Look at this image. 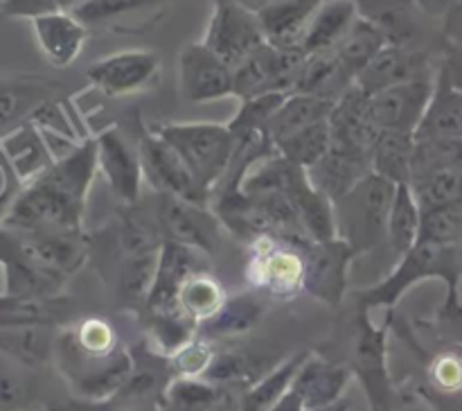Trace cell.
<instances>
[{
    "label": "cell",
    "instance_id": "obj_1",
    "mask_svg": "<svg viewBox=\"0 0 462 411\" xmlns=\"http://www.w3.org/2000/svg\"><path fill=\"white\" fill-rule=\"evenodd\" d=\"M97 174L95 138H86L14 197L0 224L9 230L84 233L90 185Z\"/></svg>",
    "mask_w": 462,
    "mask_h": 411
},
{
    "label": "cell",
    "instance_id": "obj_2",
    "mask_svg": "<svg viewBox=\"0 0 462 411\" xmlns=\"http://www.w3.org/2000/svg\"><path fill=\"white\" fill-rule=\"evenodd\" d=\"M52 364L57 366L77 400L108 402L120 393V388L129 379L134 370V355L126 346L108 355L88 352L63 328L57 332Z\"/></svg>",
    "mask_w": 462,
    "mask_h": 411
},
{
    "label": "cell",
    "instance_id": "obj_3",
    "mask_svg": "<svg viewBox=\"0 0 462 411\" xmlns=\"http://www.w3.org/2000/svg\"><path fill=\"white\" fill-rule=\"evenodd\" d=\"M391 274L379 283L356 292V305L365 310H393L406 292L422 280L440 278L454 296L456 285L462 274L458 247H440L431 242H418L406 256L395 260Z\"/></svg>",
    "mask_w": 462,
    "mask_h": 411
},
{
    "label": "cell",
    "instance_id": "obj_4",
    "mask_svg": "<svg viewBox=\"0 0 462 411\" xmlns=\"http://www.w3.org/2000/svg\"><path fill=\"white\" fill-rule=\"evenodd\" d=\"M153 134L165 140L199 188L210 197L228 172L235 154V135L228 125L219 122H162L153 126Z\"/></svg>",
    "mask_w": 462,
    "mask_h": 411
},
{
    "label": "cell",
    "instance_id": "obj_5",
    "mask_svg": "<svg viewBox=\"0 0 462 411\" xmlns=\"http://www.w3.org/2000/svg\"><path fill=\"white\" fill-rule=\"evenodd\" d=\"M397 185L377 174H368L346 197L334 201L338 238L359 253L386 242L388 215Z\"/></svg>",
    "mask_w": 462,
    "mask_h": 411
},
{
    "label": "cell",
    "instance_id": "obj_6",
    "mask_svg": "<svg viewBox=\"0 0 462 411\" xmlns=\"http://www.w3.org/2000/svg\"><path fill=\"white\" fill-rule=\"evenodd\" d=\"M347 366L359 379L370 411H395L397 391L388 369V323L379 325L365 307L356 305Z\"/></svg>",
    "mask_w": 462,
    "mask_h": 411
},
{
    "label": "cell",
    "instance_id": "obj_7",
    "mask_svg": "<svg viewBox=\"0 0 462 411\" xmlns=\"http://www.w3.org/2000/svg\"><path fill=\"white\" fill-rule=\"evenodd\" d=\"M310 242V239H307ZM302 244L266 235L248 244L246 280L251 289L275 301H293L305 292Z\"/></svg>",
    "mask_w": 462,
    "mask_h": 411
},
{
    "label": "cell",
    "instance_id": "obj_8",
    "mask_svg": "<svg viewBox=\"0 0 462 411\" xmlns=\"http://www.w3.org/2000/svg\"><path fill=\"white\" fill-rule=\"evenodd\" d=\"M201 43L224 59L230 68H235L253 52L264 48L269 41L262 30L255 7L242 0H215V9Z\"/></svg>",
    "mask_w": 462,
    "mask_h": 411
},
{
    "label": "cell",
    "instance_id": "obj_9",
    "mask_svg": "<svg viewBox=\"0 0 462 411\" xmlns=\"http://www.w3.org/2000/svg\"><path fill=\"white\" fill-rule=\"evenodd\" d=\"M158 221H161L165 242H176L201 256H215L221 247L224 224L210 206L185 201V199L156 194Z\"/></svg>",
    "mask_w": 462,
    "mask_h": 411
},
{
    "label": "cell",
    "instance_id": "obj_10",
    "mask_svg": "<svg viewBox=\"0 0 462 411\" xmlns=\"http://www.w3.org/2000/svg\"><path fill=\"white\" fill-rule=\"evenodd\" d=\"M307 54L300 48H275L266 43L233 68L235 98L246 99L264 93H293Z\"/></svg>",
    "mask_w": 462,
    "mask_h": 411
},
{
    "label": "cell",
    "instance_id": "obj_11",
    "mask_svg": "<svg viewBox=\"0 0 462 411\" xmlns=\"http://www.w3.org/2000/svg\"><path fill=\"white\" fill-rule=\"evenodd\" d=\"M179 93L189 104H208L235 98L233 68L217 57L208 45L188 43L176 61Z\"/></svg>",
    "mask_w": 462,
    "mask_h": 411
},
{
    "label": "cell",
    "instance_id": "obj_12",
    "mask_svg": "<svg viewBox=\"0 0 462 411\" xmlns=\"http://www.w3.org/2000/svg\"><path fill=\"white\" fill-rule=\"evenodd\" d=\"M161 70V57L153 50L134 48L97 59L86 70V77L106 98H126L152 89Z\"/></svg>",
    "mask_w": 462,
    "mask_h": 411
},
{
    "label": "cell",
    "instance_id": "obj_13",
    "mask_svg": "<svg viewBox=\"0 0 462 411\" xmlns=\"http://www.w3.org/2000/svg\"><path fill=\"white\" fill-rule=\"evenodd\" d=\"M305 292L329 307H338L347 292V276L356 251L337 238L329 242H305Z\"/></svg>",
    "mask_w": 462,
    "mask_h": 411
},
{
    "label": "cell",
    "instance_id": "obj_14",
    "mask_svg": "<svg viewBox=\"0 0 462 411\" xmlns=\"http://www.w3.org/2000/svg\"><path fill=\"white\" fill-rule=\"evenodd\" d=\"M140 161H143L144 183L156 194H170V197L185 199V201L210 206V197L199 188L194 176L180 161L179 154L170 147L153 131H144L138 140Z\"/></svg>",
    "mask_w": 462,
    "mask_h": 411
},
{
    "label": "cell",
    "instance_id": "obj_15",
    "mask_svg": "<svg viewBox=\"0 0 462 411\" xmlns=\"http://www.w3.org/2000/svg\"><path fill=\"white\" fill-rule=\"evenodd\" d=\"M27 260L43 274L66 283L86 265L90 239L86 233H52V230H12Z\"/></svg>",
    "mask_w": 462,
    "mask_h": 411
},
{
    "label": "cell",
    "instance_id": "obj_16",
    "mask_svg": "<svg viewBox=\"0 0 462 411\" xmlns=\"http://www.w3.org/2000/svg\"><path fill=\"white\" fill-rule=\"evenodd\" d=\"M93 138L97 147V172H102L111 192L126 206L140 203L144 174L138 145L117 126H108Z\"/></svg>",
    "mask_w": 462,
    "mask_h": 411
},
{
    "label": "cell",
    "instance_id": "obj_17",
    "mask_svg": "<svg viewBox=\"0 0 462 411\" xmlns=\"http://www.w3.org/2000/svg\"><path fill=\"white\" fill-rule=\"evenodd\" d=\"M436 77L406 81L370 95L368 111L379 131H400L415 135L433 95Z\"/></svg>",
    "mask_w": 462,
    "mask_h": 411
},
{
    "label": "cell",
    "instance_id": "obj_18",
    "mask_svg": "<svg viewBox=\"0 0 462 411\" xmlns=\"http://www.w3.org/2000/svg\"><path fill=\"white\" fill-rule=\"evenodd\" d=\"M436 72L431 54L424 52L422 48L388 43L368 63V68L356 77L355 84L368 95H374L383 89H391V86L422 79V77H436Z\"/></svg>",
    "mask_w": 462,
    "mask_h": 411
},
{
    "label": "cell",
    "instance_id": "obj_19",
    "mask_svg": "<svg viewBox=\"0 0 462 411\" xmlns=\"http://www.w3.org/2000/svg\"><path fill=\"white\" fill-rule=\"evenodd\" d=\"M199 256L201 253L192 251L188 247H180L176 242L162 244L158 253L156 274H153L152 287L144 296L143 314H162V312H176L179 307V292L180 285L185 283L188 276L199 271Z\"/></svg>",
    "mask_w": 462,
    "mask_h": 411
},
{
    "label": "cell",
    "instance_id": "obj_20",
    "mask_svg": "<svg viewBox=\"0 0 462 411\" xmlns=\"http://www.w3.org/2000/svg\"><path fill=\"white\" fill-rule=\"evenodd\" d=\"M438 138H462V79L449 59L438 68L431 102L415 131V140Z\"/></svg>",
    "mask_w": 462,
    "mask_h": 411
},
{
    "label": "cell",
    "instance_id": "obj_21",
    "mask_svg": "<svg viewBox=\"0 0 462 411\" xmlns=\"http://www.w3.org/2000/svg\"><path fill=\"white\" fill-rule=\"evenodd\" d=\"M352 382V370L347 364L332 361L319 352H307L296 378L291 382V391L300 397L307 411L346 397L347 384Z\"/></svg>",
    "mask_w": 462,
    "mask_h": 411
},
{
    "label": "cell",
    "instance_id": "obj_22",
    "mask_svg": "<svg viewBox=\"0 0 462 411\" xmlns=\"http://www.w3.org/2000/svg\"><path fill=\"white\" fill-rule=\"evenodd\" d=\"M59 84L36 75L0 77V140L30 122L50 99H59Z\"/></svg>",
    "mask_w": 462,
    "mask_h": 411
},
{
    "label": "cell",
    "instance_id": "obj_23",
    "mask_svg": "<svg viewBox=\"0 0 462 411\" xmlns=\"http://www.w3.org/2000/svg\"><path fill=\"white\" fill-rule=\"evenodd\" d=\"M368 99L370 95L355 84L334 102L332 113L328 117L332 145L352 149V152L370 154L382 131L374 126L373 117H370Z\"/></svg>",
    "mask_w": 462,
    "mask_h": 411
},
{
    "label": "cell",
    "instance_id": "obj_24",
    "mask_svg": "<svg viewBox=\"0 0 462 411\" xmlns=\"http://www.w3.org/2000/svg\"><path fill=\"white\" fill-rule=\"evenodd\" d=\"M30 23L41 54L54 68H68L75 63L88 41V27L66 9L45 14Z\"/></svg>",
    "mask_w": 462,
    "mask_h": 411
},
{
    "label": "cell",
    "instance_id": "obj_25",
    "mask_svg": "<svg viewBox=\"0 0 462 411\" xmlns=\"http://www.w3.org/2000/svg\"><path fill=\"white\" fill-rule=\"evenodd\" d=\"M368 174H373L370 154L352 152V149L337 147V145H332L329 152L307 170L311 185L323 192L329 201H338L341 197H346Z\"/></svg>",
    "mask_w": 462,
    "mask_h": 411
},
{
    "label": "cell",
    "instance_id": "obj_26",
    "mask_svg": "<svg viewBox=\"0 0 462 411\" xmlns=\"http://www.w3.org/2000/svg\"><path fill=\"white\" fill-rule=\"evenodd\" d=\"M0 154L21 185L34 181L57 161L45 135L32 120L0 140Z\"/></svg>",
    "mask_w": 462,
    "mask_h": 411
},
{
    "label": "cell",
    "instance_id": "obj_27",
    "mask_svg": "<svg viewBox=\"0 0 462 411\" xmlns=\"http://www.w3.org/2000/svg\"><path fill=\"white\" fill-rule=\"evenodd\" d=\"M323 0H269L255 9L266 41L275 48H300V39Z\"/></svg>",
    "mask_w": 462,
    "mask_h": 411
},
{
    "label": "cell",
    "instance_id": "obj_28",
    "mask_svg": "<svg viewBox=\"0 0 462 411\" xmlns=\"http://www.w3.org/2000/svg\"><path fill=\"white\" fill-rule=\"evenodd\" d=\"M54 325H0V355L25 370L54 361Z\"/></svg>",
    "mask_w": 462,
    "mask_h": 411
},
{
    "label": "cell",
    "instance_id": "obj_29",
    "mask_svg": "<svg viewBox=\"0 0 462 411\" xmlns=\"http://www.w3.org/2000/svg\"><path fill=\"white\" fill-rule=\"evenodd\" d=\"M116 247L120 262L134 260V257L158 256L165 244L161 221H158L156 210L140 208V203L126 206L122 210L120 220L116 221Z\"/></svg>",
    "mask_w": 462,
    "mask_h": 411
},
{
    "label": "cell",
    "instance_id": "obj_30",
    "mask_svg": "<svg viewBox=\"0 0 462 411\" xmlns=\"http://www.w3.org/2000/svg\"><path fill=\"white\" fill-rule=\"evenodd\" d=\"M356 18H359L356 0H323L302 34L300 50L305 54L332 52L346 39Z\"/></svg>",
    "mask_w": 462,
    "mask_h": 411
},
{
    "label": "cell",
    "instance_id": "obj_31",
    "mask_svg": "<svg viewBox=\"0 0 462 411\" xmlns=\"http://www.w3.org/2000/svg\"><path fill=\"white\" fill-rule=\"evenodd\" d=\"M266 307H269V298L262 296L255 289L233 294L219 310V314H215L210 321L199 325V334L210 339V341L212 339L237 337V334L253 330L264 319Z\"/></svg>",
    "mask_w": 462,
    "mask_h": 411
},
{
    "label": "cell",
    "instance_id": "obj_32",
    "mask_svg": "<svg viewBox=\"0 0 462 411\" xmlns=\"http://www.w3.org/2000/svg\"><path fill=\"white\" fill-rule=\"evenodd\" d=\"M359 14L386 34L388 43L411 45L418 39V12L415 0H356Z\"/></svg>",
    "mask_w": 462,
    "mask_h": 411
},
{
    "label": "cell",
    "instance_id": "obj_33",
    "mask_svg": "<svg viewBox=\"0 0 462 411\" xmlns=\"http://www.w3.org/2000/svg\"><path fill=\"white\" fill-rule=\"evenodd\" d=\"M355 86V79L346 72V68L338 61L337 52H319L307 54L300 72H298L293 93L314 95V98L332 99L337 102L347 89Z\"/></svg>",
    "mask_w": 462,
    "mask_h": 411
},
{
    "label": "cell",
    "instance_id": "obj_34",
    "mask_svg": "<svg viewBox=\"0 0 462 411\" xmlns=\"http://www.w3.org/2000/svg\"><path fill=\"white\" fill-rule=\"evenodd\" d=\"M334 102L332 99L314 98V95H302V93H289L282 107L275 111L266 125L264 134L271 143H280V140L289 138V135L298 134V131L307 129L311 125L325 122L332 113Z\"/></svg>",
    "mask_w": 462,
    "mask_h": 411
},
{
    "label": "cell",
    "instance_id": "obj_35",
    "mask_svg": "<svg viewBox=\"0 0 462 411\" xmlns=\"http://www.w3.org/2000/svg\"><path fill=\"white\" fill-rule=\"evenodd\" d=\"M415 135L400 131H382L370 149L373 174L391 181L395 185H409L413 179Z\"/></svg>",
    "mask_w": 462,
    "mask_h": 411
},
{
    "label": "cell",
    "instance_id": "obj_36",
    "mask_svg": "<svg viewBox=\"0 0 462 411\" xmlns=\"http://www.w3.org/2000/svg\"><path fill=\"white\" fill-rule=\"evenodd\" d=\"M291 201L296 206L302 230L311 242H329V239L338 238L334 201H329L323 192L311 185L310 176H305L296 185V190L291 192Z\"/></svg>",
    "mask_w": 462,
    "mask_h": 411
},
{
    "label": "cell",
    "instance_id": "obj_37",
    "mask_svg": "<svg viewBox=\"0 0 462 411\" xmlns=\"http://www.w3.org/2000/svg\"><path fill=\"white\" fill-rule=\"evenodd\" d=\"M420 224H422V208L413 190L411 185H397L386 230V242L395 260L406 256L420 242Z\"/></svg>",
    "mask_w": 462,
    "mask_h": 411
},
{
    "label": "cell",
    "instance_id": "obj_38",
    "mask_svg": "<svg viewBox=\"0 0 462 411\" xmlns=\"http://www.w3.org/2000/svg\"><path fill=\"white\" fill-rule=\"evenodd\" d=\"M228 296L230 294L226 292L217 276L199 269L192 276H188L185 283L180 285L179 307L185 316H189L194 323L201 325L210 321L215 314H219Z\"/></svg>",
    "mask_w": 462,
    "mask_h": 411
},
{
    "label": "cell",
    "instance_id": "obj_39",
    "mask_svg": "<svg viewBox=\"0 0 462 411\" xmlns=\"http://www.w3.org/2000/svg\"><path fill=\"white\" fill-rule=\"evenodd\" d=\"M386 45V34H383L374 23H370L368 18H364L359 14L356 23L350 27L346 39L337 45L334 52H337L338 61L346 68L347 75L356 81V77L368 68V63L373 61Z\"/></svg>",
    "mask_w": 462,
    "mask_h": 411
},
{
    "label": "cell",
    "instance_id": "obj_40",
    "mask_svg": "<svg viewBox=\"0 0 462 411\" xmlns=\"http://www.w3.org/2000/svg\"><path fill=\"white\" fill-rule=\"evenodd\" d=\"M307 357L305 350L293 352L291 357L280 361L273 370L262 375L255 384L244 391V396L239 397L237 411H271L278 405L280 397L291 388L293 378H296V370L300 369L302 360Z\"/></svg>",
    "mask_w": 462,
    "mask_h": 411
},
{
    "label": "cell",
    "instance_id": "obj_41",
    "mask_svg": "<svg viewBox=\"0 0 462 411\" xmlns=\"http://www.w3.org/2000/svg\"><path fill=\"white\" fill-rule=\"evenodd\" d=\"M230 402V388L206 378H174L165 391L167 411H215Z\"/></svg>",
    "mask_w": 462,
    "mask_h": 411
},
{
    "label": "cell",
    "instance_id": "obj_42",
    "mask_svg": "<svg viewBox=\"0 0 462 411\" xmlns=\"http://www.w3.org/2000/svg\"><path fill=\"white\" fill-rule=\"evenodd\" d=\"M257 370H260V361L244 352L242 348H221V350H215V357L203 378L224 388L239 387V384H246L248 388L262 378Z\"/></svg>",
    "mask_w": 462,
    "mask_h": 411
},
{
    "label": "cell",
    "instance_id": "obj_43",
    "mask_svg": "<svg viewBox=\"0 0 462 411\" xmlns=\"http://www.w3.org/2000/svg\"><path fill=\"white\" fill-rule=\"evenodd\" d=\"M329 147H332V134H329L328 120L307 126V129L275 143V152L302 170L316 165L329 152Z\"/></svg>",
    "mask_w": 462,
    "mask_h": 411
},
{
    "label": "cell",
    "instance_id": "obj_44",
    "mask_svg": "<svg viewBox=\"0 0 462 411\" xmlns=\"http://www.w3.org/2000/svg\"><path fill=\"white\" fill-rule=\"evenodd\" d=\"M409 185L411 190H413L415 199H418L422 210L462 203V172H456V170L429 172V174L415 176Z\"/></svg>",
    "mask_w": 462,
    "mask_h": 411
},
{
    "label": "cell",
    "instance_id": "obj_45",
    "mask_svg": "<svg viewBox=\"0 0 462 411\" xmlns=\"http://www.w3.org/2000/svg\"><path fill=\"white\" fill-rule=\"evenodd\" d=\"M165 3H170V0H84L79 7L72 9V14L86 27H95L162 7Z\"/></svg>",
    "mask_w": 462,
    "mask_h": 411
},
{
    "label": "cell",
    "instance_id": "obj_46",
    "mask_svg": "<svg viewBox=\"0 0 462 411\" xmlns=\"http://www.w3.org/2000/svg\"><path fill=\"white\" fill-rule=\"evenodd\" d=\"M289 93H264L255 95V98L239 99V108L228 122V129L233 135H246V134H264L266 125L271 117L275 116L282 102L287 99Z\"/></svg>",
    "mask_w": 462,
    "mask_h": 411
},
{
    "label": "cell",
    "instance_id": "obj_47",
    "mask_svg": "<svg viewBox=\"0 0 462 411\" xmlns=\"http://www.w3.org/2000/svg\"><path fill=\"white\" fill-rule=\"evenodd\" d=\"M436 170L462 172V138L418 140L415 143L413 179Z\"/></svg>",
    "mask_w": 462,
    "mask_h": 411
},
{
    "label": "cell",
    "instance_id": "obj_48",
    "mask_svg": "<svg viewBox=\"0 0 462 411\" xmlns=\"http://www.w3.org/2000/svg\"><path fill=\"white\" fill-rule=\"evenodd\" d=\"M462 239V203L422 210L420 242L458 247Z\"/></svg>",
    "mask_w": 462,
    "mask_h": 411
},
{
    "label": "cell",
    "instance_id": "obj_49",
    "mask_svg": "<svg viewBox=\"0 0 462 411\" xmlns=\"http://www.w3.org/2000/svg\"><path fill=\"white\" fill-rule=\"evenodd\" d=\"M21 366L0 355V411H32V382L23 375Z\"/></svg>",
    "mask_w": 462,
    "mask_h": 411
},
{
    "label": "cell",
    "instance_id": "obj_50",
    "mask_svg": "<svg viewBox=\"0 0 462 411\" xmlns=\"http://www.w3.org/2000/svg\"><path fill=\"white\" fill-rule=\"evenodd\" d=\"M217 348L212 346L210 339L197 337L192 341L185 343L180 350H176L174 355L167 357L170 360V369L174 373V378H203L210 366L212 357H215Z\"/></svg>",
    "mask_w": 462,
    "mask_h": 411
},
{
    "label": "cell",
    "instance_id": "obj_51",
    "mask_svg": "<svg viewBox=\"0 0 462 411\" xmlns=\"http://www.w3.org/2000/svg\"><path fill=\"white\" fill-rule=\"evenodd\" d=\"M431 382L445 393L462 391V352L449 350L431 361Z\"/></svg>",
    "mask_w": 462,
    "mask_h": 411
},
{
    "label": "cell",
    "instance_id": "obj_52",
    "mask_svg": "<svg viewBox=\"0 0 462 411\" xmlns=\"http://www.w3.org/2000/svg\"><path fill=\"white\" fill-rule=\"evenodd\" d=\"M0 9L9 18H27V21H34V18L45 16V14L59 12L61 5H59V0H3Z\"/></svg>",
    "mask_w": 462,
    "mask_h": 411
},
{
    "label": "cell",
    "instance_id": "obj_53",
    "mask_svg": "<svg viewBox=\"0 0 462 411\" xmlns=\"http://www.w3.org/2000/svg\"><path fill=\"white\" fill-rule=\"evenodd\" d=\"M75 411H167L165 406H117L111 402H77Z\"/></svg>",
    "mask_w": 462,
    "mask_h": 411
},
{
    "label": "cell",
    "instance_id": "obj_54",
    "mask_svg": "<svg viewBox=\"0 0 462 411\" xmlns=\"http://www.w3.org/2000/svg\"><path fill=\"white\" fill-rule=\"evenodd\" d=\"M415 5H418L422 14H429V16H442V14L449 12L454 0H415Z\"/></svg>",
    "mask_w": 462,
    "mask_h": 411
},
{
    "label": "cell",
    "instance_id": "obj_55",
    "mask_svg": "<svg viewBox=\"0 0 462 411\" xmlns=\"http://www.w3.org/2000/svg\"><path fill=\"white\" fill-rule=\"evenodd\" d=\"M271 411H307V409H305V405L300 402V397H298L296 393L289 388V391L280 397L278 405H275Z\"/></svg>",
    "mask_w": 462,
    "mask_h": 411
},
{
    "label": "cell",
    "instance_id": "obj_56",
    "mask_svg": "<svg viewBox=\"0 0 462 411\" xmlns=\"http://www.w3.org/2000/svg\"><path fill=\"white\" fill-rule=\"evenodd\" d=\"M352 409V402L347 397H341V400L332 402V405H325L319 406V409H311V411H350Z\"/></svg>",
    "mask_w": 462,
    "mask_h": 411
},
{
    "label": "cell",
    "instance_id": "obj_57",
    "mask_svg": "<svg viewBox=\"0 0 462 411\" xmlns=\"http://www.w3.org/2000/svg\"><path fill=\"white\" fill-rule=\"evenodd\" d=\"M447 305H456V307H460V310H462V274H460V278H458V285H456L454 296L447 298Z\"/></svg>",
    "mask_w": 462,
    "mask_h": 411
},
{
    "label": "cell",
    "instance_id": "obj_58",
    "mask_svg": "<svg viewBox=\"0 0 462 411\" xmlns=\"http://www.w3.org/2000/svg\"><path fill=\"white\" fill-rule=\"evenodd\" d=\"M81 3H84V0H59V5H61V9H66V12H72V9L79 7Z\"/></svg>",
    "mask_w": 462,
    "mask_h": 411
},
{
    "label": "cell",
    "instance_id": "obj_59",
    "mask_svg": "<svg viewBox=\"0 0 462 411\" xmlns=\"http://www.w3.org/2000/svg\"><path fill=\"white\" fill-rule=\"evenodd\" d=\"M237 405H239V400L237 402L230 400V402H226L224 406H219V409H215V411H237Z\"/></svg>",
    "mask_w": 462,
    "mask_h": 411
},
{
    "label": "cell",
    "instance_id": "obj_60",
    "mask_svg": "<svg viewBox=\"0 0 462 411\" xmlns=\"http://www.w3.org/2000/svg\"><path fill=\"white\" fill-rule=\"evenodd\" d=\"M458 256H460V260H462V239H460V244H458Z\"/></svg>",
    "mask_w": 462,
    "mask_h": 411
},
{
    "label": "cell",
    "instance_id": "obj_61",
    "mask_svg": "<svg viewBox=\"0 0 462 411\" xmlns=\"http://www.w3.org/2000/svg\"><path fill=\"white\" fill-rule=\"evenodd\" d=\"M264 3H269V0H262V3H260V7H262V5H264ZM260 7H257V9H260Z\"/></svg>",
    "mask_w": 462,
    "mask_h": 411
},
{
    "label": "cell",
    "instance_id": "obj_62",
    "mask_svg": "<svg viewBox=\"0 0 462 411\" xmlns=\"http://www.w3.org/2000/svg\"><path fill=\"white\" fill-rule=\"evenodd\" d=\"M0 3H3V0H0Z\"/></svg>",
    "mask_w": 462,
    "mask_h": 411
}]
</instances>
